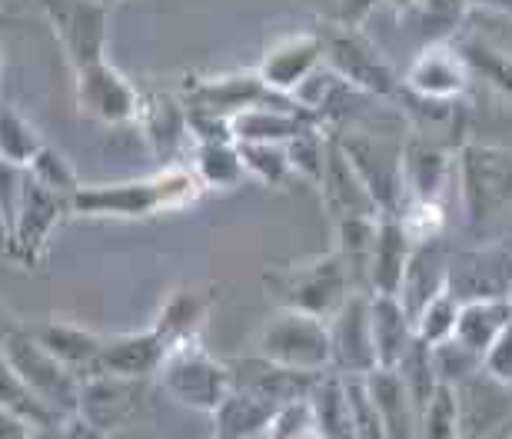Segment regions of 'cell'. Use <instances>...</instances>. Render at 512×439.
<instances>
[{
	"label": "cell",
	"mask_w": 512,
	"mask_h": 439,
	"mask_svg": "<svg viewBox=\"0 0 512 439\" xmlns=\"http://www.w3.org/2000/svg\"><path fill=\"white\" fill-rule=\"evenodd\" d=\"M376 4H383V0H336V7H340L336 27H360V20L370 14Z\"/></svg>",
	"instance_id": "cell-46"
},
{
	"label": "cell",
	"mask_w": 512,
	"mask_h": 439,
	"mask_svg": "<svg viewBox=\"0 0 512 439\" xmlns=\"http://www.w3.org/2000/svg\"><path fill=\"white\" fill-rule=\"evenodd\" d=\"M0 410L20 416V420H27L30 426H60L67 420H60V416L50 410V406L40 400V396L30 390V386L20 380L14 373V366L4 360V353H0Z\"/></svg>",
	"instance_id": "cell-34"
},
{
	"label": "cell",
	"mask_w": 512,
	"mask_h": 439,
	"mask_svg": "<svg viewBox=\"0 0 512 439\" xmlns=\"http://www.w3.org/2000/svg\"><path fill=\"white\" fill-rule=\"evenodd\" d=\"M446 287H449V257L443 253V247H439V240L413 247L403 287H399V300H403L409 316L416 320V313Z\"/></svg>",
	"instance_id": "cell-28"
},
{
	"label": "cell",
	"mask_w": 512,
	"mask_h": 439,
	"mask_svg": "<svg viewBox=\"0 0 512 439\" xmlns=\"http://www.w3.org/2000/svg\"><path fill=\"white\" fill-rule=\"evenodd\" d=\"M273 100H293V97L273 94L256 70H237V74H217V77H190V84L183 87V107L203 110V114H217L227 120L243 107L273 104Z\"/></svg>",
	"instance_id": "cell-15"
},
{
	"label": "cell",
	"mask_w": 512,
	"mask_h": 439,
	"mask_svg": "<svg viewBox=\"0 0 512 439\" xmlns=\"http://www.w3.org/2000/svg\"><path fill=\"white\" fill-rule=\"evenodd\" d=\"M483 370L496 380L512 383V316L503 326V333L496 336V343L489 346V353L483 356Z\"/></svg>",
	"instance_id": "cell-45"
},
{
	"label": "cell",
	"mask_w": 512,
	"mask_h": 439,
	"mask_svg": "<svg viewBox=\"0 0 512 439\" xmlns=\"http://www.w3.org/2000/svg\"><path fill=\"white\" fill-rule=\"evenodd\" d=\"M323 197V207L330 213V220H346V217H380V207L366 190L363 177L356 173L353 160L346 157L340 147V137L330 134V150H326V167L323 177L316 180Z\"/></svg>",
	"instance_id": "cell-18"
},
{
	"label": "cell",
	"mask_w": 512,
	"mask_h": 439,
	"mask_svg": "<svg viewBox=\"0 0 512 439\" xmlns=\"http://www.w3.org/2000/svg\"><path fill=\"white\" fill-rule=\"evenodd\" d=\"M370 333L376 370H393L416 340V323L399 296L370 293Z\"/></svg>",
	"instance_id": "cell-25"
},
{
	"label": "cell",
	"mask_w": 512,
	"mask_h": 439,
	"mask_svg": "<svg viewBox=\"0 0 512 439\" xmlns=\"http://www.w3.org/2000/svg\"><path fill=\"white\" fill-rule=\"evenodd\" d=\"M326 64V40L316 30H300L290 34L266 50L256 74L273 94L293 97L306 77H313L316 70Z\"/></svg>",
	"instance_id": "cell-16"
},
{
	"label": "cell",
	"mask_w": 512,
	"mask_h": 439,
	"mask_svg": "<svg viewBox=\"0 0 512 439\" xmlns=\"http://www.w3.org/2000/svg\"><path fill=\"white\" fill-rule=\"evenodd\" d=\"M509 316H512V293L469 296V300H463V306H459L453 340L483 360L489 353V346L496 343V336L503 333V326L509 323Z\"/></svg>",
	"instance_id": "cell-26"
},
{
	"label": "cell",
	"mask_w": 512,
	"mask_h": 439,
	"mask_svg": "<svg viewBox=\"0 0 512 439\" xmlns=\"http://www.w3.org/2000/svg\"><path fill=\"white\" fill-rule=\"evenodd\" d=\"M323 40H326V67L346 87L399 104V97H403V77H396V70L389 67L380 47L360 27L333 24L330 30H323Z\"/></svg>",
	"instance_id": "cell-5"
},
{
	"label": "cell",
	"mask_w": 512,
	"mask_h": 439,
	"mask_svg": "<svg viewBox=\"0 0 512 439\" xmlns=\"http://www.w3.org/2000/svg\"><path fill=\"white\" fill-rule=\"evenodd\" d=\"M170 346L167 340L157 333V326H147V330L137 333H120V336H104V346H100V356L94 363V373H110V376H127V380H147V376L160 373L163 360H167Z\"/></svg>",
	"instance_id": "cell-19"
},
{
	"label": "cell",
	"mask_w": 512,
	"mask_h": 439,
	"mask_svg": "<svg viewBox=\"0 0 512 439\" xmlns=\"http://www.w3.org/2000/svg\"><path fill=\"white\" fill-rule=\"evenodd\" d=\"M370 400L376 406V416L383 423L386 439H416L419 436V410L409 396L406 383L399 380L396 370H373L363 376Z\"/></svg>",
	"instance_id": "cell-27"
},
{
	"label": "cell",
	"mask_w": 512,
	"mask_h": 439,
	"mask_svg": "<svg viewBox=\"0 0 512 439\" xmlns=\"http://www.w3.org/2000/svg\"><path fill=\"white\" fill-rule=\"evenodd\" d=\"M456 187L466 227H489L512 207V150L463 140L456 150Z\"/></svg>",
	"instance_id": "cell-3"
},
{
	"label": "cell",
	"mask_w": 512,
	"mask_h": 439,
	"mask_svg": "<svg viewBox=\"0 0 512 439\" xmlns=\"http://www.w3.org/2000/svg\"><path fill=\"white\" fill-rule=\"evenodd\" d=\"M107 4H110V7H114V4H117V0H107Z\"/></svg>",
	"instance_id": "cell-52"
},
{
	"label": "cell",
	"mask_w": 512,
	"mask_h": 439,
	"mask_svg": "<svg viewBox=\"0 0 512 439\" xmlns=\"http://www.w3.org/2000/svg\"><path fill=\"white\" fill-rule=\"evenodd\" d=\"M0 64H4V54H0Z\"/></svg>",
	"instance_id": "cell-53"
},
{
	"label": "cell",
	"mask_w": 512,
	"mask_h": 439,
	"mask_svg": "<svg viewBox=\"0 0 512 439\" xmlns=\"http://www.w3.org/2000/svg\"><path fill=\"white\" fill-rule=\"evenodd\" d=\"M24 177H27L24 167H17V163L0 157V230H4V237L10 233V227H14L17 200H20V190H24Z\"/></svg>",
	"instance_id": "cell-43"
},
{
	"label": "cell",
	"mask_w": 512,
	"mask_h": 439,
	"mask_svg": "<svg viewBox=\"0 0 512 439\" xmlns=\"http://www.w3.org/2000/svg\"><path fill=\"white\" fill-rule=\"evenodd\" d=\"M137 124L163 163H180V150L193 140L187 107H183V100L170 94H143Z\"/></svg>",
	"instance_id": "cell-22"
},
{
	"label": "cell",
	"mask_w": 512,
	"mask_h": 439,
	"mask_svg": "<svg viewBox=\"0 0 512 439\" xmlns=\"http://www.w3.org/2000/svg\"><path fill=\"white\" fill-rule=\"evenodd\" d=\"M326 150H330V134H323L320 124L306 127L303 134H296L290 144H286V157H290V170L296 177L316 183L323 177L326 167Z\"/></svg>",
	"instance_id": "cell-39"
},
{
	"label": "cell",
	"mask_w": 512,
	"mask_h": 439,
	"mask_svg": "<svg viewBox=\"0 0 512 439\" xmlns=\"http://www.w3.org/2000/svg\"><path fill=\"white\" fill-rule=\"evenodd\" d=\"M40 147H44L40 130L30 124V120L20 114L14 104L0 100V157L27 170L30 160L40 153Z\"/></svg>",
	"instance_id": "cell-35"
},
{
	"label": "cell",
	"mask_w": 512,
	"mask_h": 439,
	"mask_svg": "<svg viewBox=\"0 0 512 439\" xmlns=\"http://www.w3.org/2000/svg\"><path fill=\"white\" fill-rule=\"evenodd\" d=\"M70 70L107 60L110 4L107 0H37Z\"/></svg>",
	"instance_id": "cell-9"
},
{
	"label": "cell",
	"mask_w": 512,
	"mask_h": 439,
	"mask_svg": "<svg viewBox=\"0 0 512 439\" xmlns=\"http://www.w3.org/2000/svg\"><path fill=\"white\" fill-rule=\"evenodd\" d=\"M64 430H67V423H60V426H37V430L30 433L27 439H64Z\"/></svg>",
	"instance_id": "cell-50"
},
{
	"label": "cell",
	"mask_w": 512,
	"mask_h": 439,
	"mask_svg": "<svg viewBox=\"0 0 512 439\" xmlns=\"http://www.w3.org/2000/svg\"><path fill=\"white\" fill-rule=\"evenodd\" d=\"M74 94L80 114L97 124H137L143 94L107 60L74 70Z\"/></svg>",
	"instance_id": "cell-11"
},
{
	"label": "cell",
	"mask_w": 512,
	"mask_h": 439,
	"mask_svg": "<svg viewBox=\"0 0 512 439\" xmlns=\"http://www.w3.org/2000/svg\"><path fill=\"white\" fill-rule=\"evenodd\" d=\"M323 124L296 100H273V104L243 107L230 117V137L237 144H290L306 127Z\"/></svg>",
	"instance_id": "cell-20"
},
{
	"label": "cell",
	"mask_w": 512,
	"mask_h": 439,
	"mask_svg": "<svg viewBox=\"0 0 512 439\" xmlns=\"http://www.w3.org/2000/svg\"><path fill=\"white\" fill-rule=\"evenodd\" d=\"M140 383L143 380H127V376L110 373L84 376L77 400V420L97 433H110L117 426H124L140 406Z\"/></svg>",
	"instance_id": "cell-17"
},
{
	"label": "cell",
	"mask_w": 512,
	"mask_h": 439,
	"mask_svg": "<svg viewBox=\"0 0 512 439\" xmlns=\"http://www.w3.org/2000/svg\"><path fill=\"white\" fill-rule=\"evenodd\" d=\"M213 439H223V436H213Z\"/></svg>",
	"instance_id": "cell-54"
},
{
	"label": "cell",
	"mask_w": 512,
	"mask_h": 439,
	"mask_svg": "<svg viewBox=\"0 0 512 439\" xmlns=\"http://www.w3.org/2000/svg\"><path fill=\"white\" fill-rule=\"evenodd\" d=\"M20 326H24V323H20L10 310H4V306H0V350H4V343L20 330Z\"/></svg>",
	"instance_id": "cell-48"
},
{
	"label": "cell",
	"mask_w": 512,
	"mask_h": 439,
	"mask_svg": "<svg viewBox=\"0 0 512 439\" xmlns=\"http://www.w3.org/2000/svg\"><path fill=\"white\" fill-rule=\"evenodd\" d=\"M399 223H403V230L409 233L413 247H419V243L443 240L446 207L436 200H406L403 207H399Z\"/></svg>",
	"instance_id": "cell-41"
},
{
	"label": "cell",
	"mask_w": 512,
	"mask_h": 439,
	"mask_svg": "<svg viewBox=\"0 0 512 439\" xmlns=\"http://www.w3.org/2000/svg\"><path fill=\"white\" fill-rule=\"evenodd\" d=\"M70 213H74L70 197L54 193L27 173L24 190H20V200H17L14 227H10V233L4 237L10 260L20 263V267H27V270L40 267L47 257L50 237H54V230L70 217Z\"/></svg>",
	"instance_id": "cell-8"
},
{
	"label": "cell",
	"mask_w": 512,
	"mask_h": 439,
	"mask_svg": "<svg viewBox=\"0 0 512 439\" xmlns=\"http://www.w3.org/2000/svg\"><path fill=\"white\" fill-rule=\"evenodd\" d=\"M459 436L463 439H512V383L489 376L483 366L456 383Z\"/></svg>",
	"instance_id": "cell-10"
},
{
	"label": "cell",
	"mask_w": 512,
	"mask_h": 439,
	"mask_svg": "<svg viewBox=\"0 0 512 439\" xmlns=\"http://www.w3.org/2000/svg\"><path fill=\"white\" fill-rule=\"evenodd\" d=\"M466 10H469V0H419L416 4L419 17H426L433 27H446V30L463 24Z\"/></svg>",
	"instance_id": "cell-44"
},
{
	"label": "cell",
	"mask_w": 512,
	"mask_h": 439,
	"mask_svg": "<svg viewBox=\"0 0 512 439\" xmlns=\"http://www.w3.org/2000/svg\"><path fill=\"white\" fill-rule=\"evenodd\" d=\"M190 167L200 177L203 190H230L247 177L237 140H197Z\"/></svg>",
	"instance_id": "cell-33"
},
{
	"label": "cell",
	"mask_w": 512,
	"mask_h": 439,
	"mask_svg": "<svg viewBox=\"0 0 512 439\" xmlns=\"http://www.w3.org/2000/svg\"><path fill=\"white\" fill-rule=\"evenodd\" d=\"M27 173L37 183H44V187H50L54 193H64V197H70V200H74V193L84 187L80 177H77V170H74V163H70L60 150L47 147V144L40 147V153L34 160H30Z\"/></svg>",
	"instance_id": "cell-42"
},
{
	"label": "cell",
	"mask_w": 512,
	"mask_h": 439,
	"mask_svg": "<svg viewBox=\"0 0 512 439\" xmlns=\"http://www.w3.org/2000/svg\"><path fill=\"white\" fill-rule=\"evenodd\" d=\"M64 439H104V433L90 430L87 423H80L77 416L74 420H67V430H64Z\"/></svg>",
	"instance_id": "cell-49"
},
{
	"label": "cell",
	"mask_w": 512,
	"mask_h": 439,
	"mask_svg": "<svg viewBox=\"0 0 512 439\" xmlns=\"http://www.w3.org/2000/svg\"><path fill=\"white\" fill-rule=\"evenodd\" d=\"M459 50H463V57L473 74H479L496 90H503L506 97H512V54L486 44V40H469V44H463Z\"/></svg>",
	"instance_id": "cell-40"
},
{
	"label": "cell",
	"mask_w": 512,
	"mask_h": 439,
	"mask_svg": "<svg viewBox=\"0 0 512 439\" xmlns=\"http://www.w3.org/2000/svg\"><path fill=\"white\" fill-rule=\"evenodd\" d=\"M456 150L446 140L429 134L406 137L399 147V183H403L406 200H436L443 203L449 180L456 177Z\"/></svg>",
	"instance_id": "cell-13"
},
{
	"label": "cell",
	"mask_w": 512,
	"mask_h": 439,
	"mask_svg": "<svg viewBox=\"0 0 512 439\" xmlns=\"http://www.w3.org/2000/svg\"><path fill=\"white\" fill-rule=\"evenodd\" d=\"M266 287H270L273 300L280 303V310H300L320 316V320H330L353 293L363 290L360 280L353 277L350 263L336 250L266 273Z\"/></svg>",
	"instance_id": "cell-2"
},
{
	"label": "cell",
	"mask_w": 512,
	"mask_h": 439,
	"mask_svg": "<svg viewBox=\"0 0 512 439\" xmlns=\"http://www.w3.org/2000/svg\"><path fill=\"white\" fill-rule=\"evenodd\" d=\"M210 306H213V293L203 290V287H183V290H173L167 296V303L160 306L157 320V333L167 340V346L173 350L177 343H187V340H200V330L210 316Z\"/></svg>",
	"instance_id": "cell-29"
},
{
	"label": "cell",
	"mask_w": 512,
	"mask_h": 439,
	"mask_svg": "<svg viewBox=\"0 0 512 439\" xmlns=\"http://www.w3.org/2000/svg\"><path fill=\"white\" fill-rule=\"evenodd\" d=\"M203 193L200 177L193 167L183 163H167L163 170L150 177L120 180V183H94V187H80L74 193V213L77 217L94 220H147L157 213L183 210L197 203Z\"/></svg>",
	"instance_id": "cell-1"
},
{
	"label": "cell",
	"mask_w": 512,
	"mask_h": 439,
	"mask_svg": "<svg viewBox=\"0 0 512 439\" xmlns=\"http://www.w3.org/2000/svg\"><path fill=\"white\" fill-rule=\"evenodd\" d=\"M280 410L283 406H276L270 400H263V396L233 386L227 400L220 403V410L213 413V420H217V436H223V439H263L266 433H270V426H273Z\"/></svg>",
	"instance_id": "cell-30"
},
{
	"label": "cell",
	"mask_w": 512,
	"mask_h": 439,
	"mask_svg": "<svg viewBox=\"0 0 512 439\" xmlns=\"http://www.w3.org/2000/svg\"><path fill=\"white\" fill-rule=\"evenodd\" d=\"M256 356L286 370H330V323L300 310H280L256 333Z\"/></svg>",
	"instance_id": "cell-4"
},
{
	"label": "cell",
	"mask_w": 512,
	"mask_h": 439,
	"mask_svg": "<svg viewBox=\"0 0 512 439\" xmlns=\"http://www.w3.org/2000/svg\"><path fill=\"white\" fill-rule=\"evenodd\" d=\"M383 4H386V7H393L396 14H413L419 0H383Z\"/></svg>",
	"instance_id": "cell-51"
},
{
	"label": "cell",
	"mask_w": 512,
	"mask_h": 439,
	"mask_svg": "<svg viewBox=\"0 0 512 439\" xmlns=\"http://www.w3.org/2000/svg\"><path fill=\"white\" fill-rule=\"evenodd\" d=\"M459 306H463V300L453 293V290H443L436 293L433 300H429L423 310L416 313V336L429 346H439L446 340H453L456 333V320H459Z\"/></svg>",
	"instance_id": "cell-37"
},
{
	"label": "cell",
	"mask_w": 512,
	"mask_h": 439,
	"mask_svg": "<svg viewBox=\"0 0 512 439\" xmlns=\"http://www.w3.org/2000/svg\"><path fill=\"white\" fill-rule=\"evenodd\" d=\"M306 403H310L316 430L326 439H353V406L350 390H346V376L333 370L320 373Z\"/></svg>",
	"instance_id": "cell-31"
},
{
	"label": "cell",
	"mask_w": 512,
	"mask_h": 439,
	"mask_svg": "<svg viewBox=\"0 0 512 439\" xmlns=\"http://www.w3.org/2000/svg\"><path fill=\"white\" fill-rule=\"evenodd\" d=\"M416 439H459V393L453 383H439L429 403L419 410Z\"/></svg>",
	"instance_id": "cell-36"
},
{
	"label": "cell",
	"mask_w": 512,
	"mask_h": 439,
	"mask_svg": "<svg viewBox=\"0 0 512 439\" xmlns=\"http://www.w3.org/2000/svg\"><path fill=\"white\" fill-rule=\"evenodd\" d=\"M449 290L459 300L512 293V253L506 247H493L456 257L449 263Z\"/></svg>",
	"instance_id": "cell-23"
},
{
	"label": "cell",
	"mask_w": 512,
	"mask_h": 439,
	"mask_svg": "<svg viewBox=\"0 0 512 439\" xmlns=\"http://www.w3.org/2000/svg\"><path fill=\"white\" fill-rule=\"evenodd\" d=\"M409 257H413V240L399 223V213H380L370 260H366V293L399 296Z\"/></svg>",
	"instance_id": "cell-21"
},
{
	"label": "cell",
	"mask_w": 512,
	"mask_h": 439,
	"mask_svg": "<svg viewBox=\"0 0 512 439\" xmlns=\"http://www.w3.org/2000/svg\"><path fill=\"white\" fill-rule=\"evenodd\" d=\"M34 430H37V426H30L27 420H20V416L0 410V439H27Z\"/></svg>",
	"instance_id": "cell-47"
},
{
	"label": "cell",
	"mask_w": 512,
	"mask_h": 439,
	"mask_svg": "<svg viewBox=\"0 0 512 439\" xmlns=\"http://www.w3.org/2000/svg\"><path fill=\"white\" fill-rule=\"evenodd\" d=\"M459 439H463V436H459Z\"/></svg>",
	"instance_id": "cell-55"
},
{
	"label": "cell",
	"mask_w": 512,
	"mask_h": 439,
	"mask_svg": "<svg viewBox=\"0 0 512 439\" xmlns=\"http://www.w3.org/2000/svg\"><path fill=\"white\" fill-rule=\"evenodd\" d=\"M473 70H469L463 50L449 40L423 47L403 74V90L409 97L433 100V104H459L469 90Z\"/></svg>",
	"instance_id": "cell-12"
},
{
	"label": "cell",
	"mask_w": 512,
	"mask_h": 439,
	"mask_svg": "<svg viewBox=\"0 0 512 439\" xmlns=\"http://www.w3.org/2000/svg\"><path fill=\"white\" fill-rule=\"evenodd\" d=\"M160 380L173 400L197 413H217L233 390V373L227 363L213 360L200 340L177 343L160 366Z\"/></svg>",
	"instance_id": "cell-6"
},
{
	"label": "cell",
	"mask_w": 512,
	"mask_h": 439,
	"mask_svg": "<svg viewBox=\"0 0 512 439\" xmlns=\"http://www.w3.org/2000/svg\"><path fill=\"white\" fill-rule=\"evenodd\" d=\"M240 160L247 177H253L263 187H286V180L293 177L290 157H286V144H237Z\"/></svg>",
	"instance_id": "cell-38"
},
{
	"label": "cell",
	"mask_w": 512,
	"mask_h": 439,
	"mask_svg": "<svg viewBox=\"0 0 512 439\" xmlns=\"http://www.w3.org/2000/svg\"><path fill=\"white\" fill-rule=\"evenodd\" d=\"M4 360L14 366V373L54 410L60 420H74L77 416V400H80V376L57 360L44 343L37 340L27 326L10 336L4 343Z\"/></svg>",
	"instance_id": "cell-7"
},
{
	"label": "cell",
	"mask_w": 512,
	"mask_h": 439,
	"mask_svg": "<svg viewBox=\"0 0 512 439\" xmlns=\"http://www.w3.org/2000/svg\"><path fill=\"white\" fill-rule=\"evenodd\" d=\"M230 373H233V386L263 396V400H270L276 406L306 400L310 390H313V383H316V376H320V373L286 370V366H276L270 360H263V356L230 363Z\"/></svg>",
	"instance_id": "cell-24"
},
{
	"label": "cell",
	"mask_w": 512,
	"mask_h": 439,
	"mask_svg": "<svg viewBox=\"0 0 512 439\" xmlns=\"http://www.w3.org/2000/svg\"><path fill=\"white\" fill-rule=\"evenodd\" d=\"M326 323H330V370L340 376H370L376 370L370 293H353Z\"/></svg>",
	"instance_id": "cell-14"
},
{
	"label": "cell",
	"mask_w": 512,
	"mask_h": 439,
	"mask_svg": "<svg viewBox=\"0 0 512 439\" xmlns=\"http://www.w3.org/2000/svg\"><path fill=\"white\" fill-rule=\"evenodd\" d=\"M34 336L57 356L60 363L70 366L80 380L94 370L100 346H104V336L87 330V326H80V323H70V320H50L40 326Z\"/></svg>",
	"instance_id": "cell-32"
}]
</instances>
